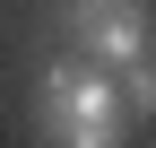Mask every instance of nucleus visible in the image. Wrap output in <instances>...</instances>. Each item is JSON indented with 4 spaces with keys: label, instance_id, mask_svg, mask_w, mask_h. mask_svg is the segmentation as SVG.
<instances>
[{
    "label": "nucleus",
    "instance_id": "nucleus-1",
    "mask_svg": "<svg viewBox=\"0 0 156 148\" xmlns=\"http://www.w3.org/2000/svg\"><path fill=\"white\" fill-rule=\"evenodd\" d=\"M130 122V96H122V70L78 52V61H52L44 70V131L69 139V148H113Z\"/></svg>",
    "mask_w": 156,
    "mask_h": 148
},
{
    "label": "nucleus",
    "instance_id": "nucleus-2",
    "mask_svg": "<svg viewBox=\"0 0 156 148\" xmlns=\"http://www.w3.org/2000/svg\"><path fill=\"white\" fill-rule=\"evenodd\" d=\"M69 35H78V52H95V61H139L147 52V9L139 0H78L69 9Z\"/></svg>",
    "mask_w": 156,
    "mask_h": 148
},
{
    "label": "nucleus",
    "instance_id": "nucleus-3",
    "mask_svg": "<svg viewBox=\"0 0 156 148\" xmlns=\"http://www.w3.org/2000/svg\"><path fill=\"white\" fill-rule=\"evenodd\" d=\"M122 96H130V113H156V61H147V52L122 61Z\"/></svg>",
    "mask_w": 156,
    "mask_h": 148
}]
</instances>
